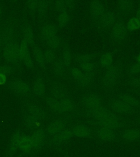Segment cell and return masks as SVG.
<instances>
[{
	"label": "cell",
	"instance_id": "obj_1",
	"mask_svg": "<svg viewBox=\"0 0 140 157\" xmlns=\"http://www.w3.org/2000/svg\"><path fill=\"white\" fill-rule=\"evenodd\" d=\"M32 145V153H37L42 150L46 142L47 134L42 128L33 130L30 134Z\"/></svg>",
	"mask_w": 140,
	"mask_h": 157
},
{
	"label": "cell",
	"instance_id": "obj_2",
	"mask_svg": "<svg viewBox=\"0 0 140 157\" xmlns=\"http://www.w3.org/2000/svg\"><path fill=\"white\" fill-rule=\"evenodd\" d=\"M4 57L7 61L13 63H17L21 59L19 45L15 40H12L5 45Z\"/></svg>",
	"mask_w": 140,
	"mask_h": 157
},
{
	"label": "cell",
	"instance_id": "obj_3",
	"mask_svg": "<svg viewBox=\"0 0 140 157\" xmlns=\"http://www.w3.org/2000/svg\"><path fill=\"white\" fill-rule=\"evenodd\" d=\"M86 115L89 117L93 118L94 120H100L106 118H121L116 114L101 105L88 109L86 111Z\"/></svg>",
	"mask_w": 140,
	"mask_h": 157
},
{
	"label": "cell",
	"instance_id": "obj_4",
	"mask_svg": "<svg viewBox=\"0 0 140 157\" xmlns=\"http://www.w3.org/2000/svg\"><path fill=\"white\" fill-rule=\"evenodd\" d=\"M24 132L22 130L15 131L12 135L6 150V157H14L19 152L20 141Z\"/></svg>",
	"mask_w": 140,
	"mask_h": 157
},
{
	"label": "cell",
	"instance_id": "obj_5",
	"mask_svg": "<svg viewBox=\"0 0 140 157\" xmlns=\"http://www.w3.org/2000/svg\"><path fill=\"white\" fill-rule=\"evenodd\" d=\"M91 123L98 126V127L107 128L113 130L122 128L124 126L121 118H106L100 120H93L91 121Z\"/></svg>",
	"mask_w": 140,
	"mask_h": 157
},
{
	"label": "cell",
	"instance_id": "obj_6",
	"mask_svg": "<svg viewBox=\"0 0 140 157\" xmlns=\"http://www.w3.org/2000/svg\"><path fill=\"white\" fill-rule=\"evenodd\" d=\"M74 136L71 129L66 128L62 132L51 137L48 145L50 146L58 147L70 140Z\"/></svg>",
	"mask_w": 140,
	"mask_h": 157
},
{
	"label": "cell",
	"instance_id": "obj_7",
	"mask_svg": "<svg viewBox=\"0 0 140 157\" xmlns=\"http://www.w3.org/2000/svg\"><path fill=\"white\" fill-rule=\"evenodd\" d=\"M66 121L62 120H57L52 122L47 127L46 132L50 137H52L62 132L66 128Z\"/></svg>",
	"mask_w": 140,
	"mask_h": 157
},
{
	"label": "cell",
	"instance_id": "obj_8",
	"mask_svg": "<svg viewBox=\"0 0 140 157\" xmlns=\"http://www.w3.org/2000/svg\"><path fill=\"white\" fill-rule=\"evenodd\" d=\"M19 152L20 157L27 156L32 153V141L30 135L24 134L20 141Z\"/></svg>",
	"mask_w": 140,
	"mask_h": 157
},
{
	"label": "cell",
	"instance_id": "obj_9",
	"mask_svg": "<svg viewBox=\"0 0 140 157\" xmlns=\"http://www.w3.org/2000/svg\"><path fill=\"white\" fill-rule=\"evenodd\" d=\"M82 104L88 109L96 108L101 105V99L95 94H88L82 98Z\"/></svg>",
	"mask_w": 140,
	"mask_h": 157
},
{
	"label": "cell",
	"instance_id": "obj_10",
	"mask_svg": "<svg viewBox=\"0 0 140 157\" xmlns=\"http://www.w3.org/2000/svg\"><path fill=\"white\" fill-rule=\"evenodd\" d=\"M28 44L27 42L22 40L20 46V55L21 59L24 62L25 66L29 68H32L34 63L30 55Z\"/></svg>",
	"mask_w": 140,
	"mask_h": 157
},
{
	"label": "cell",
	"instance_id": "obj_11",
	"mask_svg": "<svg viewBox=\"0 0 140 157\" xmlns=\"http://www.w3.org/2000/svg\"><path fill=\"white\" fill-rule=\"evenodd\" d=\"M118 75V69L116 67H111L106 71L103 78L104 85L107 87H111L114 85Z\"/></svg>",
	"mask_w": 140,
	"mask_h": 157
},
{
	"label": "cell",
	"instance_id": "obj_12",
	"mask_svg": "<svg viewBox=\"0 0 140 157\" xmlns=\"http://www.w3.org/2000/svg\"><path fill=\"white\" fill-rule=\"evenodd\" d=\"M74 136L79 138H91L93 137L92 130L85 125H77L71 129Z\"/></svg>",
	"mask_w": 140,
	"mask_h": 157
},
{
	"label": "cell",
	"instance_id": "obj_13",
	"mask_svg": "<svg viewBox=\"0 0 140 157\" xmlns=\"http://www.w3.org/2000/svg\"><path fill=\"white\" fill-rule=\"evenodd\" d=\"M96 135L98 139L103 141H113L116 139V133L114 130L107 128L98 127L96 131Z\"/></svg>",
	"mask_w": 140,
	"mask_h": 157
},
{
	"label": "cell",
	"instance_id": "obj_14",
	"mask_svg": "<svg viewBox=\"0 0 140 157\" xmlns=\"http://www.w3.org/2000/svg\"><path fill=\"white\" fill-rule=\"evenodd\" d=\"M71 74L74 79L81 86H86L91 80L88 78H87L81 70L77 68H71Z\"/></svg>",
	"mask_w": 140,
	"mask_h": 157
},
{
	"label": "cell",
	"instance_id": "obj_15",
	"mask_svg": "<svg viewBox=\"0 0 140 157\" xmlns=\"http://www.w3.org/2000/svg\"><path fill=\"white\" fill-rule=\"evenodd\" d=\"M127 33V29L126 25L122 22H117L114 26L113 29V36L117 40H123L126 37Z\"/></svg>",
	"mask_w": 140,
	"mask_h": 157
},
{
	"label": "cell",
	"instance_id": "obj_16",
	"mask_svg": "<svg viewBox=\"0 0 140 157\" xmlns=\"http://www.w3.org/2000/svg\"><path fill=\"white\" fill-rule=\"evenodd\" d=\"M111 107L112 109L116 113L122 114L129 113L132 111L131 106L121 100L113 102L111 104Z\"/></svg>",
	"mask_w": 140,
	"mask_h": 157
},
{
	"label": "cell",
	"instance_id": "obj_17",
	"mask_svg": "<svg viewBox=\"0 0 140 157\" xmlns=\"http://www.w3.org/2000/svg\"><path fill=\"white\" fill-rule=\"evenodd\" d=\"M10 88L13 92L18 94H27L29 92V86L22 81H13L10 83Z\"/></svg>",
	"mask_w": 140,
	"mask_h": 157
},
{
	"label": "cell",
	"instance_id": "obj_18",
	"mask_svg": "<svg viewBox=\"0 0 140 157\" xmlns=\"http://www.w3.org/2000/svg\"><path fill=\"white\" fill-rule=\"evenodd\" d=\"M28 112L30 115L34 116L41 121L44 120L46 116V113L44 110L36 105H30L28 107Z\"/></svg>",
	"mask_w": 140,
	"mask_h": 157
},
{
	"label": "cell",
	"instance_id": "obj_19",
	"mask_svg": "<svg viewBox=\"0 0 140 157\" xmlns=\"http://www.w3.org/2000/svg\"><path fill=\"white\" fill-rule=\"evenodd\" d=\"M122 137L128 141H134L140 139V130L138 129H127L122 133Z\"/></svg>",
	"mask_w": 140,
	"mask_h": 157
},
{
	"label": "cell",
	"instance_id": "obj_20",
	"mask_svg": "<svg viewBox=\"0 0 140 157\" xmlns=\"http://www.w3.org/2000/svg\"><path fill=\"white\" fill-rule=\"evenodd\" d=\"M90 11L94 17H100L104 13L103 5L98 1H92L90 4Z\"/></svg>",
	"mask_w": 140,
	"mask_h": 157
},
{
	"label": "cell",
	"instance_id": "obj_21",
	"mask_svg": "<svg viewBox=\"0 0 140 157\" xmlns=\"http://www.w3.org/2000/svg\"><path fill=\"white\" fill-rule=\"evenodd\" d=\"M41 121H42L40 120L38 118L29 115L25 118V124L28 128L34 130L35 129H37L39 127V125Z\"/></svg>",
	"mask_w": 140,
	"mask_h": 157
},
{
	"label": "cell",
	"instance_id": "obj_22",
	"mask_svg": "<svg viewBox=\"0 0 140 157\" xmlns=\"http://www.w3.org/2000/svg\"><path fill=\"white\" fill-rule=\"evenodd\" d=\"M46 102L48 105L49 106V108L54 112L63 113L61 103L59 100L56 99L53 97H48L46 99Z\"/></svg>",
	"mask_w": 140,
	"mask_h": 157
},
{
	"label": "cell",
	"instance_id": "obj_23",
	"mask_svg": "<svg viewBox=\"0 0 140 157\" xmlns=\"http://www.w3.org/2000/svg\"><path fill=\"white\" fill-rule=\"evenodd\" d=\"M57 34L56 28L52 25H46L43 27L42 30V36L43 39L46 40H49L50 38L55 36Z\"/></svg>",
	"mask_w": 140,
	"mask_h": 157
},
{
	"label": "cell",
	"instance_id": "obj_24",
	"mask_svg": "<svg viewBox=\"0 0 140 157\" xmlns=\"http://www.w3.org/2000/svg\"><path fill=\"white\" fill-rule=\"evenodd\" d=\"M52 94L53 98L58 100H62L65 98H69L67 93L65 89L60 87H55L52 89Z\"/></svg>",
	"mask_w": 140,
	"mask_h": 157
},
{
	"label": "cell",
	"instance_id": "obj_25",
	"mask_svg": "<svg viewBox=\"0 0 140 157\" xmlns=\"http://www.w3.org/2000/svg\"><path fill=\"white\" fill-rule=\"evenodd\" d=\"M82 72L86 76L91 80L94 73V66L91 62H86L81 64Z\"/></svg>",
	"mask_w": 140,
	"mask_h": 157
},
{
	"label": "cell",
	"instance_id": "obj_26",
	"mask_svg": "<svg viewBox=\"0 0 140 157\" xmlns=\"http://www.w3.org/2000/svg\"><path fill=\"white\" fill-rule=\"evenodd\" d=\"M34 91L37 96H42L44 94L46 91L44 81L43 78L37 79L34 85Z\"/></svg>",
	"mask_w": 140,
	"mask_h": 157
},
{
	"label": "cell",
	"instance_id": "obj_27",
	"mask_svg": "<svg viewBox=\"0 0 140 157\" xmlns=\"http://www.w3.org/2000/svg\"><path fill=\"white\" fill-rule=\"evenodd\" d=\"M13 29L10 28H6L5 29L3 32L0 33V37L2 40L3 44H7L8 43L12 41L13 38Z\"/></svg>",
	"mask_w": 140,
	"mask_h": 157
},
{
	"label": "cell",
	"instance_id": "obj_28",
	"mask_svg": "<svg viewBox=\"0 0 140 157\" xmlns=\"http://www.w3.org/2000/svg\"><path fill=\"white\" fill-rule=\"evenodd\" d=\"M33 54L38 65L41 67H44L46 64V61L44 59V55L42 50L39 48H34Z\"/></svg>",
	"mask_w": 140,
	"mask_h": 157
},
{
	"label": "cell",
	"instance_id": "obj_29",
	"mask_svg": "<svg viewBox=\"0 0 140 157\" xmlns=\"http://www.w3.org/2000/svg\"><path fill=\"white\" fill-rule=\"evenodd\" d=\"M115 15L113 13L108 12L103 15L101 22L103 26L106 27H110L115 22Z\"/></svg>",
	"mask_w": 140,
	"mask_h": 157
},
{
	"label": "cell",
	"instance_id": "obj_30",
	"mask_svg": "<svg viewBox=\"0 0 140 157\" xmlns=\"http://www.w3.org/2000/svg\"><path fill=\"white\" fill-rule=\"evenodd\" d=\"M60 103L62 105L63 113L70 112L74 110L75 107V104L74 101L69 98H65L60 100Z\"/></svg>",
	"mask_w": 140,
	"mask_h": 157
},
{
	"label": "cell",
	"instance_id": "obj_31",
	"mask_svg": "<svg viewBox=\"0 0 140 157\" xmlns=\"http://www.w3.org/2000/svg\"><path fill=\"white\" fill-rule=\"evenodd\" d=\"M120 100L124 101L130 106H138L140 105V102L135 98L126 94H122L119 96Z\"/></svg>",
	"mask_w": 140,
	"mask_h": 157
},
{
	"label": "cell",
	"instance_id": "obj_32",
	"mask_svg": "<svg viewBox=\"0 0 140 157\" xmlns=\"http://www.w3.org/2000/svg\"><path fill=\"white\" fill-rule=\"evenodd\" d=\"M113 61V57L110 53H105L102 55L100 59V63L102 66L109 68L111 67Z\"/></svg>",
	"mask_w": 140,
	"mask_h": 157
},
{
	"label": "cell",
	"instance_id": "obj_33",
	"mask_svg": "<svg viewBox=\"0 0 140 157\" xmlns=\"http://www.w3.org/2000/svg\"><path fill=\"white\" fill-rule=\"evenodd\" d=\"M71 62V55L69 48L64 47L63 49V63L66 66H69Z\"/></svg>",
	"mask_w": 140,
	"mask_h": 157
},
{
	"label": "cell",
	"instance_id": "obj_34",
	"mask_svg": "<svg viewBox=\"0 0 140 157\" xmlns=\"http://www.w3.org/2000/svg\"><path fill=\"white\" fill-rule=\"evenodd\" d=\"M130 31H135L140 27V21L136 17H133L128 21L127 26Z\"/></svg>",
	"mask_w": 140,
	"mask_h": 157
},
{
	"label": "cell",
	"instance_id": "obj_35",
	"mask_svg": "<svg viewBox=\"0 0 140 157\" xmlns=\"http://www.w3.org/2000/svg\"><path fill=\"white\" fill-rule=\"evenodd\" d=\"M23 36H24V40L27 42L28 44L31 43L34 40V34L32 30L30 27H27L25 29L24 33H23Z\"/></svg>",
	"mask_w": 140,
	"mask_h": 157
},
{
	"label": "cell",
	"instance_id": "obj_36",
	"mask_svg": "<svg viewBox=\"0 0 140 157\" xmlns=\"http://www.w3.org/2000/svg\"><path fill=\"white\" fill-rule=\"evenodd\" d=\"M47 42L49 47H51L52 48H57L61 44V40L58 36L55 35L51 38H50L49 40H48Z\"/></svg>",
	"mask_w": 140,
	"mask_h": 157
},
{
	"label": "cell",
	"instance_id": "obj_37",
	"mask_svg": "<svg viewBox=\"0 0 140 157\" xmlns=\"http://www.w3.org/2000/svg\"><path fill=\"white\" fill-rule=\"evenodd\" d=\"M59 24L61 27H65L66 25L69 21V16L67 13H60L59 15Z\"/></svg>",
	"mask_w": 140,
	"mask_h": 157
},
{
	"label": "cell",
	"instance_id": "obj_38",
	"mask_svg": "<svg viewBox=\"0 0 140 157\" xmlns=\"http://www.w3.org/2000/svg\"><path fill=\"white\" fill-rule=\"evenodd\" d=\"M55 73L58 75H62L64 72V64L63 62L60 60L57 61L55 64L54 68Z\"/></svg>",
	"mask_w": 140,
	"mask_h": 157
},
{
	"label": "cell",
	"instance_id": "obj_39",
	"mask_svg": "<svg viewBox=\"0 0 140 157\" xmlns=\"http://www.w3.org/2000/svg\"><path fill=\"white\" fill-rule=\"evenodd\" d=\"M44 58L46 62H50L54 61V59H55V54L53 51L50 50H47L44 52Z\"/></svg>",
	"mask_w": 140,
	"mask_h": 157
},
{
	"label": "cell",
	"instance_id": "obj_40",
	"mask_svg": "<svg viewBox=\"0 0 140 157\" xmlns=\"http://www.w3.org/2000/svg\"><path fill=\"white\" fill-rule=\"evenodd\" d=\"M55 3H56V7H57V9L60 12V13H67V8L66 2L62 1H58Z\"/></svg>",
	"mask_w": 140,
	"mask_h": 157
},
{
	"label": "cell",
	"instance_id": "obj_41",
	"mask_svg": "<svg viewBox=\"0 0 140 157\" xmlns=\"http://www.w3.org/2000/svg\"><path fill=\"white\" fill-rule=\"evenodd\" d=\"M94 56H95V55H94V54H89V55H83V56L79 57L78 61L80 63V64L86 63V62H89L90 61H91V59H93Z\"/></svg>",
	"mask_w": 140,
	"mask_h": 157
},
{
	"label": "cell",
	"instance_id": "obj_42",
	"mask_svg": "<svg viewBox=\"0 0 140 157\" xmlns=\"http://www.w3.org/2000/svg\"><path fill=\"white\" fill-rule=\"evenodd\" d=\"M13 69L11 67L7 65L0 66V74L4 75L5 76L10 75L12 73Z\"/></svg>",
	"mask_w": 140,
	"mask_h": 157
},
{
	"label": "cell",
	"instance_id": "obj_43",
	"mask_svg": "<svg viewBox=\"0 0 140 157\" xmlns=\"http://www.w3.org/2000/svg\"><path fill=\"white\" fill-rule=\"evenodd\" d=\"M47 7H48V3L46 1H39L37 8H38V11L41 14H44L46 10H47Z\"/></svg>",
	"mask_w": 140,
	"mask_h": 157
},
{
	"label": "cell",
	"instance_id": "obj_44",
	"mask_svg": "<svg viewBox=\"0 0 140 157\" xmlns=\"http://www.w3.org/2000/svg\"><path fill=\"white\" fill-rule=\"evenodd\" d=\"M119 8H121V10H128V8L130 7L131 6V2L130 1L123 0V1H121L119 2Z\"/></svg>",
	"mask_w": 140,
	"mask_h": 157
},
{
	"label": "cell",
	"instance_id": "obj_45",
	"mask_svg": "<svg viewBox=\"0 0 140 157\" xmlns=\"http://www.w3.org/2000/svg\"><path fill=\"white\" fill-rule=\"evenodd\" d=\"M130 73L132 74L140 73V64L136 63L133 64L130 68L129 69Z\"/></svg>",
	"mask_w": 140,
	"mask_h": 157
},
{
	"label": "cell",
	"instance_id": "obj_46",
	"mask_svg": "<svg viewBox=\"0 0 140 157\" xmlns=\"http://www.w3.org/2000/svg\"><path fill=\"white\" fill-rule=\"evenodd\" d=\"M38 1H30L28 2V6L31 10H35L38 7Z\"/></svg>",
	"mask_w": 140,
	"mask_h": 157
},
{
	"label": "cell",
	"instance_id": "obj_47",
	"mask_svg": "<svg viewBox=\"0 0 140 157\" xmlns=\"http://www.w3.org/2000/svg\"><path fill=\"white\" fill-rule=\"evenodd\" d=\"M132 84L135 87H140V78L133 79V81H132Z\"/></svg>",
	"mask_w": 140,
	"mask_h": 157
},
{
	"label": "cell",
	"instance_id": "obj_48",
	"mask_svg": "<svg viewBox=\"0 0 140 157\" xmlns=\"http://www.w3.org/2000/svg\"><path fill=\"white\" fill-rule=\"evenodd\" d=\"M6 81V76L0 74V85H2L3 83H5Z\"/></svg>",
	"mask_w": 140,
	"mask_h": 157
},
{
	"label": "cell",
	"instance_id": "obj_49",
	"mask_svg": "<svg viewBox=\"0 0 140 157\" xmlns=\"http://www.w3.org/2000/svg\"><path fill=\"white\" fill-rule=\"evenodd\" d=\"M136 18L140 21V7L136 10Z\"/></svg>",
	"mask_w": 140,
	"mask_h": 157
},
{
	"label": "cell",
	"instance_id": "obj_50",
	"mask_svg": "<svg viewBox=\"0 0 140 157\" xmlns=\"http://www.w3.org/2000/svg\"><path fill=\"white\" fill-rule=\"evenodd\" d=\"M136 61H138V63L140 64V54L138 55V56L137 57V59H136Z\"/></svg>",
	"mask_w": 140,
	"mask_h": 157
},
{
	"label": "cell",
	"instance_id": "obj_51",
	"mask_svg": "<svg viewBox=\"0 0 140 157\" xmlns=\"http://www.w3.org/2000/svg\"><path fill=\"white\" fill-rule=\"evenodd\" d=\"M2 40H1V37H0V49L1 48V47H2Z\"/></svg>",
	"mask_w": 140,
	"mask_h": 157
},
{
	"label": "cell",
	"instance_id": "obj_52",
	"mask_svg": "<svg viewBox=\"0 0 140 157\" xmlns=\"http://www.w3.org/2000/svg\"><path fill=\"white\" fill-rule=\"evenodd\" d=\"M1 14V8H0V15Z\"/></svg>",
	"mask_w": 140,
	"mask_h": 157
},
{
	"label": "cell",
	"instance_id": "obj_53",
	"mask_svg": "<svg viewBox=\"0 0 140 157\" xmlns=\"http://www.w3.org/2000/svg\"></svg>",
	"mask_w": 140,
	"mask_h": 157
}]
</instances>
